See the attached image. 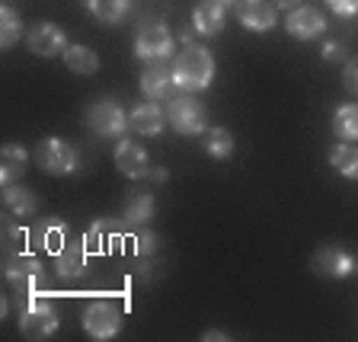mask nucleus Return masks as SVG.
Masks as SVG:
<instances>
[{
	"mask_svg": "<svg viewBox=\"0 0 358 342\" xmlns=\"http://www.w3.org/2000/svg\"><path fill=\"white\" fill-rule=\"evenodd\" d=\"M55 272L61 278H77L87 272V250L80 243H64L55 253Z\"/></svg>",
	"mask_w": 358,
	"mask_h": 342,
	"instance_id": "a211bd4d",
	"label": "nucleus"
},
{
	"mask_svg": "<svg viewBox=\"0 0 358 342\" xmlns=\"http://www.w3.org/2000/svg\"><path fill=\"white\" fill-rule=\"evenodd\" d=\"M323 58H327V61H343L345 58L343 45H339V42H327V45H323Z\"/></svg>",
	"mask_w": 358,
	"mask_h": 342,
	"instance_id": "7c9ffc66",
	"label": "nucleus"
},
{
	"mask_svg": "<svg viewBox=\"0 0 358 342\" xmlns=\"http://www.w3.org/2000/svg\"><path fill=\"white\" fill-rule=\"evenodd\" d=\"M329 164L336 166V173H343L345 179H358V148L355 144H336L329 150Z\"/></svg>",
	"mask_w": 358,
	"mask_h": 342,
	"instance_id": "5701e85b",
	"label": "nucleus"
},
{
	"mask_svg": "<svg viewBox=\"0 0 358 342\" xmlns=\"http://www.w3.org/2000/svg\"><path fill=\"white\" fill-rule=\"evenodd\" d=\"M64 234H67V224L61 221V218H45V221H38L36 227L26 234V240H29L32 246H38V250L58 253L61 246H64Z\"/></svg>",
	"mask_w": 358,
	"mask_h": 342,
	"instance_id": "4468645a",
	"label": "nucleus"
},
{
	"mask_svg": "<svg viewBox=\"0 0 358 342\" xmlns=\"http://www.w3.org/2000/svg\"><path fill=\"white\" fill-rule=\"evenodd\" d=\"M26 164H29V154H26L20 144H3V150H0V183H3V186H13L16 179L22 176Z\"/></svg>",
	"mask_w": 358,
	"mask_h": 342,
	"instance_id": "aec40b11",
	"label": "nucleus"
},
{
	"mask_svg": "<svg viewBox=\"0 0 358 342\" xmlns=\"http://www.w3.org/2000/svg\"><path fill=\"white\" fill-rule=\"evenodd\" d=\"M173 77H176L179 90L199 93V90H205L211 83V77H215V58H211L208 48L182 42V52L173 61Z\"/></svg>",
	"mask_w": 358,
	"mask_h": 342,
	"instance_id": "f257e3e1",
	"label": "nucleus"
},
{
	"mask_svg": "<svg viewBox=\"0 0 358 342\" xmlns=\"http://www.w3.org/2000/svg\"><path fill=\"white\" fill-rule=\"evenodd\" d=\"M42 272H45V266L32 250H26V253H13V256H7V262H3V276H7V282L13 285L20 294H26V291L36 288L38 278H42Z\"/></svg>",
	"mask_w": 358,
	"mask_h": 342,
	"instance_id": "39448f33",
	"label": "nucleus"
},
{
	"mask_svg": "<svg viewBox=\"0 0 358 342\" xmlns=\"http://www.w3.org/2000/svg\"><path fill=\"white\" fill-rule=\"evenodd\" d=\"M128 125H131V131L144 134V138H154V134L164 131V112H160V106L157 103H141L138 109L131 112Z\"/></svg>",
	"mask_w": 358,
	"mask_h": 342,
	"instance_id": "6ab92c4d",
	"label": "nucleus"
},
{
	"mask_svg": "<svg viewBox=\"0 0 358 342\" xmlns=\"http://www.w3.org/2000/svg\"><path fill=\"white\" fill-rule=\"evenodd\" d=\"M32 160L38 164V170L52 173V176H67V173L77 170V150L67 141H61V138H45L32 150Z\"/></svg>",
	"mask_w": 358,
	"mask_h": 342,
	"instance_id": "f03ea898",
	"label": "nucleus"
},
{
	"mask_svg": "<svg viewBox=\"0 0 358 342\" xmlns=\"http://www.w3.org/2000/svg\"><path fill=\"white\" fill-rule=\"evenodd\" d=\"M87 125L99 134V138H122L128 131V115L115 99H99L87 109Z\"/></svg>",
	"mask_w": 358,
	"mask_h": 342,
	"instance_id": "20e7f679",
	"label": "nucleus"
},
{
	"mask_svg": "<svg viewBox=\"0 0 358 342\" xmlns=\"http://www.w3.org/2000/svg\"><path fill=\"white\" fill-rule=\"evenodd\" d=\"M327 7L333 10L336 16H345V20L358 16V0H327Z\"/></svg>",
	"mask_w": 358,
	"mask_h": 342,
	"instance_id": "c756f323",
	"label": "nucleus"
},
{
	"mask_svg": "<svg viewBox=\"0 0 358 342\" xmlns=\"http://www.w3.org/2000/svg\"><path fill=\"white\" fill-rule=\"evenodd\" d=\"M224 13L227 7H221L217 0H201L192 13V26L199 36H217L224 29Z\"/></svg>",
	"mask_w": 358,
	"mask_h": 342,
	"instance_id": "f3484780",
	"label": "nucleus"
},
{
	"mask_svg": "<svg viewBox=\"0 0 358 342\" xmlns=\"http://www.w3.org/2000/svg\"><path fill=\"white\" fill-rule=\"evenodd\" d=\"M285 26H288V32L294 38L310 42V38H317V36L327 32V16H323L317 7H298V10H291V16H288Z\"/></svg>",
	"mask_w": 358,
	"mask_h": 342,
	"instance_id": "f8f14e48",
	"label": "nucleus"
},
{
	"mask_svg": "<svg viewBox=\"0 0 358 342\" xmlns=\"http://www.w3.org/2000/svg\"><path fill=\"white\" fill-rule=\"evenodd\" d=\"M166 115H170L173 128L179 134H186V138H195V134L205 131V109H201V103L195 97H182V93L173 97Z\"/></svg>",
	"mask_w": 358,
	"mask_h": 342,
	"instance_id": "0eeeda50",
	"label": "nucleus"
},
{
	"mask_svg": "<svg viewBox=\"0 0 358 342\" xmlns=\"http://www.w3.org/2000/svg\"><path fill=\"white\" fill-rule=\"evenodd\" d=\"M83 329H87L90 339H96V342L112 339L122 329V311L112 301H93L83 311Z\"/></svg>",
	"mask_w": 358,
	"mask_h": 342,
	"instance_id": "7ed1b4c3",
	"label": "nucleus"
},
{
	"mask_svg": "<svg viewBox=\"0 0 358 342\" xmlns=\"http://www.w3.org/2000/svg\"><path fill=\"white\" fill-rule=\"evenodd\" d=\"M58 329V313L52 304L42 301H26V307L20 311V333L26 339H48Z\"/></svg>",
	"mask_w": 358,
	"mask_h": 342,
	"instance_id": "423d86ee",
	"label": "nucleus"
},
{
	"mask_svg": "<svg viewBox=\"0 0 358 342\" xmlns=\"http://www.w3.org/2000/svg\"><path fill=\"white\" fill-rule=\"evenodd\" d=\"M333 128L339 138H345V141H358V106L349 103V106H343V109H336Z\"/></svg>",
	"mask_w": 358,
	"mask_h": 342,
	"instance_id": "a878e982",
	"label": "nucleus"
},
{
	"mask_svg": "<svg viewBox=\"0 0 358 342\" xmlns=\"http://www.w3.org/2000/svg\"><path fill=\"white\" fill-rule=\"evenodd\" d=\"M217 3H221V7H234V0H217Z\"/></svg>",
	"mask_w": 358,
	"mask_h": 342,
	"instance_id": "f704fd0d",
	"label": "nucleus"
},
{
	"mask_svg": "<svg viewBox=\"0 0 358 342\" xmlns=\"http://www.w3.org/2000/svg\"><path fill=\"white\" fill-rule=\"evenodd\" d=\"M343 83H345V90H349V93H358V55L345 61V67H343Z\"/></svg>",
	"mask_w": 358,
	"mask_h": 342,
	"instance_id": "c85d7f7f",
	"label": "nucleus"
},
{
	"mask_svg": "<svg viewBox=\"0 0 358 342\" xmlns=\"http://www.w3.org/2000/svg\"><path fill=\"white\" fill-rule=\"evenodd\" d=\"M134 55L141 61H166L173 55V36L164 22H150L134 38Z\"/></svg>",
	"mask_w": 358,
	"mask_h": 342,
	"instance_id": "6e6552de",
	"label": "nucleus"
},
{
	"mask_svg": "<svg viewBox=\"0 0 358 342\" xmlns=\"http://www.w3.org/2000/svg\"><path fill=\"white\" fill-rule=\"evenodd\" d=\"M64 64L74 71V74L87 77V74H96L99 71V58L93 48H87V45H67L64 52Z\"/></svg>",
	"mask_w": 358,
	"mask_h": 342,
	"instance_id": "4be33fe9",
	"label": "nucleus"
},
{
	"mask_svg": "<svg viewBox=\"0 0 358 342\" xmlns=\"http://www.w3.org/2000/svg\"><path fill=\"white\" fill-rule=\"evenodd\" d=\"M205 154L215 157V160H224V157L234 154V134L227 128H208L205 134Z\"/></svg>",
	"mask_w": 358,
	"mask_h": 342,
	"instance_id": "393cba45",
	"label": "nucleus"
},
{
	"mask_svg": "<svg viewBox=\"0 0 358 342\" xmlns=\"http://www.w3.org/2000/svg\"><path fill=\"white\" fill-rule=\"evenodd\" d=\"M154 195L144 192V189H138V192H131L125 199V221L131 224V227H144V224H150V218H154Z\"/></svg>",
	"mask_w": 358,
	"mask_h": 342,
	"instance_id": "412c9836",
	"label": "nucleus"
},
{
	"mask_svg": "<svg viewBox=\"0 0 358 342\" xmlns=\"http://www.w3.org/2000/svg\"><path fill=\"white\" fill-rule=\"evenodd\" d=\"M87 7H90V13L103 22H122L128 7H131V0H87Z\"/></svg>",
	"mask_w": 358,
	"mask_h": 342,
	"instance_id": "b1692460",
	"label": "nucleus"
},
{
	"mask_svg": "<svg viewBox=\"0 0 358 342\" xmlns=\"http://www.w3.org/2000/svg\"><path fill=\"white\" fill-rule=\"evenodd\" d=\"M22 36V20L13 7H0V45L13 48Z\"/></svg>",
	"mask_w": 358,
	"mask_h": 342,
	"instance_id": "bb28decb",
	"label": "nucleus"
},
{
	"mask_svg": "<svg viewBox=\"0 0 358 342\" xmlns=\"http://www.w3.org/2000/svg\"><path fill=\"white\" fill-rule=\"evenodd\" d=\"M237 20H240V26L250 32H268L278 20V7L268 3V0H240Z\"/></svg>",
	"mask_w": 358,
	"mask_h": 342,
	"instance_id": "9d476101",
	"label": "nucleus"
},
{
	"mask_svg": "<svg viewBox=\"0 0 358 342\" xmlns=\"http://www.w3.org/2000/svg\"><path fill=\"white\" fill-rule=\"evenodd\" d=\"M115 166H119L122 173H125L128 179H141L150 173L148 166V150L138 148V144L131 141H122L119 148H115Z\"/></svg>",
	"mask_w": 358,
	"mask_h": 342,
	"instance_id": "dca6fc26",
	"label": "nucleus"
},
{
	"mask_svg": "<svg viewBox=\"0 0 358 342\" xmlns=\"http://www.w3.org/2000/svg\"><path fill=\"white\" fill-rule=\"evenodd\" d=\"M29 52L38 58H55L67 52V36L55 22H36L29 29Z\"/></svg>",
	"mask_w": 358,
	"mask_h": 342,
	"instance_id": "1a4fd4ad",
	"label": "nucleus"
},
{
	"mask_svg": "<svg viewBox=\"0 0 358 342\" xmlns=\"http://www.w3.org/2000/svg\"><path fill=\"white\" fill-rule=\"evenodd\" d=\"M148 176L154 179V183H164V179H166V170H164V166H157V170H150Z\"/></svg>",
	"mask_w": 358,
	"mask_h": 342,
	"instance_id": "473e14b6",
	"label": "nucleus"
},
{
	"mask_svg": "<svg viewBox=\"0 0 358 342\" xmlns=\"http://www.w3.org/2000/svg\"><path fill=\"white\" fill-rule=\"evenodd\" d=\"M128 227H131V224H128L125 218H122V221H115V218H99V221H93V227H90V240H93L99 250L115 253Z\"/></svg>",
	"mask_w": 358,
	"mask_h": 342,
	"instance_id": "2eb2a0df",
	"label": "nucleus"
},
{
	"mask_svg": "<svg viewBox=\"0 0 358 342\" xmlns=\"http://www.w3.org/2000/svg\"><path fill=\"white\" fill-rule=\"evenodd\" d=\"M3 205H7L13 215H32V211H36V192H29V189H22V186H7Z\"/></svg>",
	"mask_w": 358,
	"mask_h": 342,
	"instance_id": "cd10ccee",
	"label": "nucleus"
},
{
	"mask_svg": "<svg viewBox=\"0 0 358 342\" xmlns=\"http://www.w3.org/2000/svg\"><path fill=\"white\" fill-rule=\"evenodd\" d=\"M201 339H224V333H217V329H211V333H205Z\"/></svg>",
	"mask_w": 358,
	"mask_h": 342,
	"instance_id": "72a5a7b5",
	"label": "nucleus"
},
{
	"mask_svg": "<svg viewBox=\"0 0 358 342\" xmlns=\"http://www.w3.org/2000/svg\"><path fill=\"white\" fill-rule=\"evenodd\" d=\"M310 266H313V272L323 278H345L352 269H355V259L345 253L343 246H323V250L313 253Z\"/></svg>",
	"mask_w": 358,
	"mask_h": 342,
	"instance_id": "9b49d317",
	"label": "nucleus"
},
{
	"mask_svg": "<svg viewBox=\"0 0 358 342\" xmlns=\"http://www.w3.org/2000/svg\"><path fill=\"white\" fill-rule=\"evenodd\" d=\"M275 7H282V10H298L301 0H275Z\"/></svg>",
	"mask_w": 358,
	"mask_h": 342,
	"instance_id": "2f4dec72",
	"label": "nucleus"
},
{
	"mask_svg": "<svg viewBox=\"0 0 358 342\" xmlns=\"http://www.w3.org/2000/svg\"><path fill=\"white\" fill-rule=\"evenodd\" d=\"M173 83H176L173 67H166L164 61H148V67H144V74H141V93L150 99V103L164 99L173 90Z\"/></svg>",
	"mask_w": 358,
	"mask_h": 342,
	"instance_id": "ddd939ff",
	"label": "nucleus"
}]
</instances>
